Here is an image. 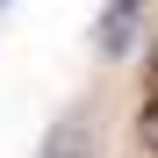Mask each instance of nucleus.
<instances>
[{"label": "nucleus", "mask_w": 158, "mask_h": 158, "mask_svg": "<svg viewBox=\"0 0 158 158\" xmlns=\"http://www.w3.org/2000/svg\"><path fill=\"white\" fill-rule=\"evenodd\" d=\"M0 7H7V0H0Z\"/></svg>", "instance_id": "nucleus-3"}, {"label": "nucleus", "mask_w": 158, "mask_h": 158, "mask_svg": "<svg viewBox=\"0 0 158 158\" xmlns=\"http://www.w3.org/2000/svg\"><path fill=\"white\" fill-rule=\"evenodd\" d=\"M43 158H86V122H79V115H65L58 129H50V144H43Z\"/></svg>", "instance_id": "nucleus-2"}, {"label": "nucleus", "mask_w": 158, "mask_h": 158, "mask_svg": "<svg viewBox=\"0 0 158 158\" xmlns=\"http://www.w3.org/2000/svg\"><path fill=\"white\" fill-rule=\"evenodd\" d=\"M144 36V0H108L94 22V43H101V58H129Z\"/></svg>", "instance_id": "nucleus-1"}]
</instances>
